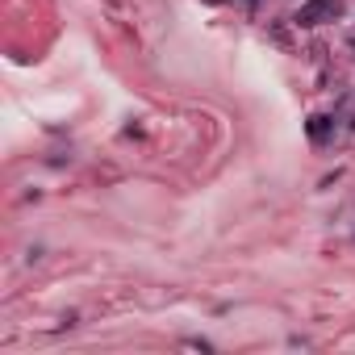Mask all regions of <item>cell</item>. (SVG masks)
Listing matches in <instances>:
<instances>
[{"label": "cell", "mask_w": 355, "mask_h": 355, "mask_svg": "<svg viewBox=\"0 0 355 355\" xmlns=\"http://www.w3.org/2000/svg\"><path fill=\"white\" fill-rule=\"evenodd\" d=\"M334 117H326V113H318V117H310V126H306V134H310V142L314 146H326L330 138H334Z\"/></svg>", "instance_id": "cell-2"}, {"label": "cell", "mask_w": 355, "mask_h": 355, "mask_svg": "<svg viewBox=\"0 0 355 355\" xmlns=\"http://www.w3.org/2000/svg\"><path fill=\"white\" fill-rule=\"evenodd\" d=\"M343 17V0H310V5H301L297 9V25H306V30H314V25H326V21H339Z\"/></svg>", "instance_id": "cell-1"}]
</instances>
